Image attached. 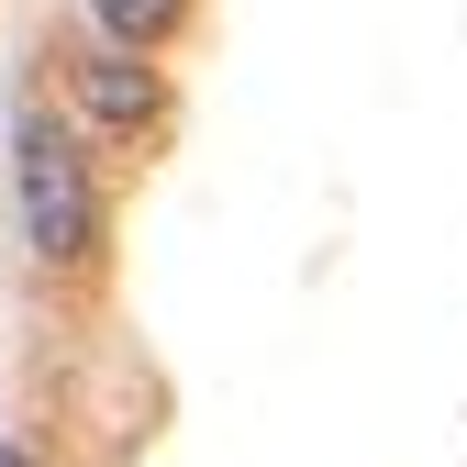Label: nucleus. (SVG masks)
Returning a JSON list of instances; mask_svg holds the SVG:
<instances>
[{
  "mask_svg": "<svg viewBox=\"0 0 467 467\" xmlns=\"http://www.w3.org/2000/svg\"><path fill=\"white\" fill-rule=\"evenodd\" d=\"M12 201H23L34 267H89V256H100V179H89L78 123L23 111V134H12Z\"/></svg>",
  "mask_w": 467,
  "mask_h": 467,
  "instance_id": "1",
  "label": "nucleus"
},
{
  "mask_svg": "<svg viewBox=\"0 0 467 467\" xmlns=\"http://www.w3.org/2000/svg\"><path fill=\"white\" fill-rule=\"evenodd\" d=\"M67 111L89 134H156L167 123V67L145 45H100V56H78L67 67Z\"/></svg>",
  "mask_w": 467,
  "mask_h": 467,
  "instance_id": "2",
  "label": "nucleus"
},
{
  "mask_svg": "<svg viewBox=\"0 0 467 467\" xmlns=\"http://www.w3.org/2000/svg\"><path fill=\"white\" fill-rule=\"evenodd\" d=\"M89 23H100V45H167V34H179L190 23V0H89Z\"/></svg>",
  "mask_w": 467,
  "mask_h": 467,
  "instance_id": "3",
  "label": "nucleus"
},
{
  "mask_svg": "<svg viewBox=\"0 0 467 467\" xmlns=\"http://www.w3.org/2000/svg\"><path fill=\"white\" fill-rule=\"evenodd\" d=\"M0 467H34V456H23V445H0Z\"/></svg>",
  "mask_w": 467,
  "mask_h": 467,
  "instance_id": "4",
  "label": "nucleus"
}]
</instances>
